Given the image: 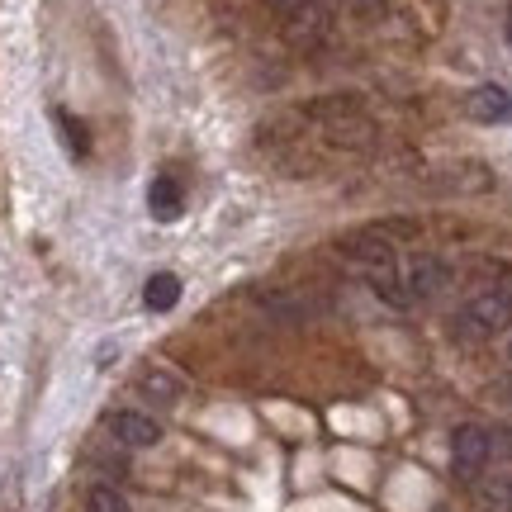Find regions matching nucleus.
<instances>
[{
  "mask_svg": "<svg viewBox=\"0 0 512 512\" xmlns=\"http://www.w3.org/2000/svg\"><path fill=\"white\" fill-rule=\"evenodd\" d=\"M508 356H512V347H508Z\"/></svg>",
  "mask_w": 512,
  "mask_h": 512,
  "instance_id": "nucleus-14",
  "label": "nucleus"
},
{
  "mask_svg": "<svg viewBox=\"0 0 512 512\" xmlns=\"http://www.w3.org/2000/svg\"><path fill=\"white\" fill-rule=\"evenodd\" d=\"M508 43H512V5H508Z\"/></svg>",
  "mask_w": 512,
  "mask_h": 512,
  "instance_id": "nucleus-13",
  "label": "nucleus"
},
{
  "mask_svg": "<svg viewBox=\"0 0 512 512\" xmlns=\"http://www.w3.org/2000/svg\"><path fill=\"white\" fill-rule=\"evenodd\" d=\"M105 432H110L124 451H147V446L162 441V422L138 413V408H114L110 418H105Z\"/></svg>",
  "mask_w": 512,
  "mask_h": 512,
  "instance_id": "nucleus-5",
  "label": "nucleus"
},
{
  "mask_svg": "<svg viewBox=\"0 0 512 512\" xmlns=\"http://www.w3.org/2000/svg\"><path fill=\"white\" fill-rule=\"evenodd\" d=\"M86 512H128V498L114 484H95L91 498H86Z\"/></svg>",
  "mask_w": 512,
  "mask_h": 512,
  "instance_id": "nucleus-11",
  "label": "nucleus"
},
{
  "mask_svg": "<svg viewBox=\"0 0 512 512\" xmlns=\"http://www.w3.org/2000/svg\"><path fill=\"white\" fill-rule=\"evenodd\" d=\"M181 204H185V195H181V185H176V176H157V181L147 185V209H152V219L171 223L181 214Z\"/></svg>",
  "mask_w": 512,
  "mask_h": 512,
  "instance_id": "nucleus-7",
  "label": "nucleus"
},
{
  "mask_svg": "<svg viewBox=\"0 0 512 512\" xmlns=\"http://www.w3.org/2000/svg\"><path fill=\"white\" fill-rule=\"evenodd\" d=\"M53 124H57V133L67 138V152H72V157H86V147H91V138H86V128L76 124L72 114H62V110L53 114Z\"/></svg>",
  "mask_w": 512,
  "mask_h": 512,
  "instance_id": "nucleus-10",
  "label": "nucleus"
},
{
  "mask_svg": "<svg viewBox=\"0 0 512 512\" xmlns=\"http://www.w3.org/2000/svg\"><path fill=\"white\" fill-rule=\"evenodd\" d=\"M470 114L479 124H512V95L503 86H479L470 95Z\"/></svg>",
  "mask_w": 512,
  "mask_h": 512,
  "instance_id": "nucleus-6",
  "label": "nucleus"
},
{
  "mask_svg": "<svg viewBox=\"0 0 512 512\" xmlns=\"http://www.w3.org/2000/svg\"><path fill=\"white\" fill-rule=\"evenodd\" d=\"M143 394L152 403H176V399H181V380H176L171 370H157V366H152L143 375Z\"/></svg>",
  "mask_w": 512,
  "mask_h": 512,
  "instance_id": "nucleus-9",
  "label": "nucleus"
},
{
  "mask_svg": "<svg viewBox=\"0 0 512 512\" xmlns=\"http://www.w3.org/2000/svg\"><path fill=\"white\" fill-rule=\"evenodd\" d=\"M266 5H271L280 19H304L313 5H318V0H266Z\"/></svg>",
  "mask_w": 512,
  "mask_h": 512,
  "instance_id": "nucleus-12",
  "label": "nucleus"
},
{
  "mask_svg": "<svg viewBox=\"0 0 512 512\" xmlns=\"http://www.w3.org/2000/svg\"><path fill=\"white\" fill-rule=\"evenodd\" d=\"M304 119H309L318 133H323V143L328 147H342V152H361V147H375L380 138V128L361 110V100H351V95H332V100H309L304 105Z\"/></svg>",
  "mask_w": 512,
  "mask_h": 512,
  "instance_id": "nucleus-1",
  "label": "nucleus"
},
{
  "mask_svg": "<svg viewBox=\"0 0 512 512\" xmlns=\"http://www.w3.org/2000/svg\"><path fill=\"white\" fill-rule=\"evenodd\" d=\"M451 285V266L432 252H413L399 256V271H394V290L384 304L394 309H418V304H432L441 290Z\"/></svg>",
  "mask_w": 512,
  "mask_h": 512,
  "instance_id": "nucleus-3",
  "label": "nucleus"
},
{
  "mask_svg": "<svg viewBox=\"0 0 512 512\" xmlns=\"http://www.w3.org/2000/svg\"><path fill=\"white\" fill-rule=\"evenodd\" d=\"M176 299H181V280L171 271H162V275H152L147 280V290H143V304L152 313H166V309H176Z\"/></svg>",
  "mask_w": 512,
  "mask_h": 512,
  "instance_id": "nucleus-8",
  "label": "nucleus"
},
{
  "mask_svg": "<svg viewBox=\"0 0 512 512\" xmlns=\"http://www.w3.org/2000/svg\"><path fill=\"white\" fill-rule=\"evenodd\" d=\"M494 465V427L484 422H460L456 437H451V470L460 484H479Z\"/></svg>",
  "mask_w": 512,
  "mask_h": 512,
  "instance_id": "nucleus-4",
  "label": "nucleus"
},
{
  "mask_svg": "<svg viewBox=\"0 0 512 512\" xmlns=\"http://www.w3.org/2000/svg\"><path fill=\"white\" fill-rule=\"evenodd\" d=\"M512 323V285H484V290L465 294V304L451 318V332L460 342H489Z\"/></svg>",
  "mask_w": 512,
  "mask_h": 512,
  "instance_id": "nucleus-2",
  "label": "nucleus"
}]
</instances>
